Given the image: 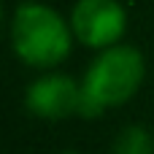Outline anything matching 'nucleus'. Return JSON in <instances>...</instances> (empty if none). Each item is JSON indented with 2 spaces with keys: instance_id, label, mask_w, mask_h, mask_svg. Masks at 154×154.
<instances>
[{
  "instance_id": "nucleus-1",
  "label": "nucleus",
  "mask_w": 154,
  "mask_h": 154,
  "mask_svg": "<svg viewBox=\"0 0 154 154\" xmlns=\"http://www.w3.org/2000/svg\"><path fill=\"white\" fill-rule=\"evenodd\" d=\"M146 79V60L130 43H116L92 60L81 79V111L79 116L95 119L108 108H119L135 97Z\"/></svg>"
},
{
  "instance_id": "nucleus-5",
  "label": "nucleus",
  "mask_w": 154,
  "mask_h": 154,
  "mask_svg": "<svg viewBox=\"0 0 154 154\" xmlns=\"http://www.w3.org/2000/svg\"><path fill=\"white\" fill-rule=\"evenodd\" d=\"M114 154H154V135L143 125H127L114 141Z\"/></svg>"
},
{
  "instance_id": "nucleus-4",
  "label": "nucleus",
  "mask_w": 154,
  "mask_h": 154,
  "mask_svg": "<svg viewBox=\"0 0 154 154\" xmlns=\"http://www.w3.org/2000/svg\"><path fill=\"white\" fill-rule=\"evenodd\" d=\"M24 106L38 119H49V122L68 119L81 111V81L57 70L43 73L27 87Z\"/></svg>"
},
{
  "instance_id": "nucleus-3",
  "label": "nucleus",
  "mask_w": 154,
  "mask_h": 154,
  "mask_svg": "<svg viewBox=\"0 0 154 154\" xmlns=\"http://www.w3.org/2000/svg\"><path fill=\"white\" fill-rule=\"evenodd\" d=\"M70 30L79 43L103 51L122 43L127 32V11L119 0H79L70 11Z\"/></svg>"
},
{
  "instance_id": "nucleus-6",
  "label": "nucleus",
  "mask_w": 154,
  "mask_h": 154,
  "mask_svg": "<svg viewBox=\"0 0 154 154\" xmlns=\"http://www.w3.org/2000/svg\"><path fill=\"white\" fill-rule=\"evenodd\" d=\"M62 154H79V152H73V149H68V152H62Z\"/></svg>"
},
{
  "instance_id": "nucleus-2",
  "label": "nucleus",
  "mask_w": 154,
  "mask_h": 154,
  "mask_svg": "<svg viewBox=\"0 0 154 154\" xmlns=\"http://www.w3.org/2000/svg\"><path fill=\"white\" fill-rule=\"evenodd\" d=\"M70 19L57 14L51 5L38 0H22L11 16V46L14 54L38 70H51L73 49Z\"/></svg>"
}]
</instances>
